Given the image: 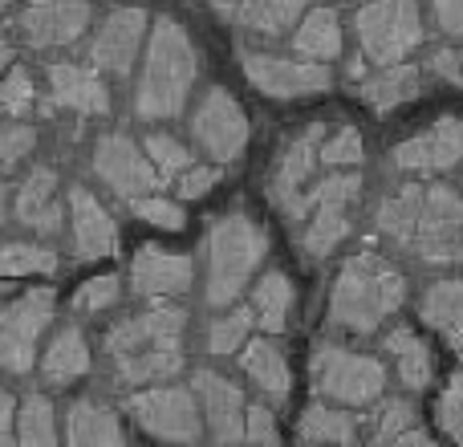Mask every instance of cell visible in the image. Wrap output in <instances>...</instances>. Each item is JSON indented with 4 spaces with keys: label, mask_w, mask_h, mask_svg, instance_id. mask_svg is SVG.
I'll return each instance as SVG.
<instances>
[{
    "label": "cell",
    "mask_w": 463,
    "mask_h": 447,
    "mask_svg": "<svg viewBox=\"0 0 463 447\" xmlns=\"http://www.w3.org/2000/svg\"><path fill=\"white\" fill-rule=\"evenodd\" d=\"M184 334L187 313L179 305H151L114 321L102 338V350L114 366V378L135 391V386L171 383L184 370Z\"/></svg>",
    "instance_id": "cell-1"
},
{
    "label": "cell",
    "mask_w": 463,
    "mask_h": 447,
    "mask_svg": "<svg viewBox=\"0 0 463 447\" xmlns=\"http://www.w3.org/2000/svg\"><path fill=\"white\" fill-rule=\"evenodd\" d=\"M200 81V53L195 41L175 16H155L143 45V70L135 86V119L171 122L192 102Z\"/></svg>",
    "instance_id": "cell-2"
},
{
    "label": "cell",
    "mask_w": 463,
    "mask_h": 447,
    "mask_svg": "<svg viewBox=\"0 0 463 447\" xmlns=\"http://www.w3.org/2000/svg\"><path fill=\"white\" fill-rule=\"evenodd\" d=\"M407 305V277L386 256L358 252L342 264L334 289H329V329H342L350 338L383 334L386 321Z\"/></svg>",
    "instance_id": "cell-3"
},
{
    "label": "cell",
    "mask_w": 463,
    "mask_h": 447,
    "mask_svg": "<svg viewBox=\"0 0 463 447\" xmlns=\"http://www.w3.org/2000/svg\"><path fill=\"white\" fill-rule=\"evenodd\" d=\"M269 232L248 212H224L203 236V301L212 309L236 305L269 261Z\"/></svg>",
    "instance_id": "cell-4"
},
{
    "label": "cell",
    "mask_w": 463,
    "mask_h": 447,
    "mask_svg": "<svg viewBox=\"0 0 463 447\" xmlns=\"http://www.w3.org/2000/svg\"><path fill=\"white\" fill-rule=\"evenodd\" d=\"M362 200V176H329L309 184L301 195L280 208V216L293 228V240L309 261H326L337 244L354 232V208Z\"/></svg>",
    "instance_id": "cell-5"
},
{
    "label": "cell",
    "mask_w": 463,
    "mask_h": 447,
    "mask_svg": "<svg viewBox=\"0 0 463 447\" xmlns=\"http://www.w3.org/2000/svg\"><path fill=\"white\" fill-rule=\"evenodd\" d=\"M309 383L317 399L350 407V411H366L383 403L391 375H386V366L374 354L350 350L342 342H321L309 362Z\"/></svg>",
    "instance_id": "cell-6"
},
{
    "label": "cell",
    "mask_w": 463,
    "mask_h": 447,
    "mask_svg": "<svg viewBox=\"0 0 463 447\" xmlns=\"http://www.w3.org/2000/svg\"><path fill=\"white\" fill-rule=\"evenodd\" d=\"M354 37L370 65L407 62L423 45V8L419 0H362L354 13Z\"/></svg>",
    "instance_id": "cell-7"
},
{
    "label": "cell",
    "mask_w": 463,
    "mask_h": 447,
    "mask_svg": "<svg viewBox=\"0 0 463 447\" xmlns=\"http://www.w3.org/2000/svg\"><path fill=\"white\" fill-rule=\"evenodd\" d=\"M127 415L138 432H146L159 443H203V415H200V399L192 386H175V383H151V386H135L127 399Z\"/></svg>",
    "instance_id": "cell-8"
},
{
    "label": "cell",
    "mask_w": 463,
    "mask_h": 447,
    "mask_svg": "<svg viewBox=\"0 0 463 447\" xmlns=\"http://www.w3.org/2000/svg\"><path fill=\"white\" fill-rule=\"evenodd\" d=\"M407 252H415L431 269H456L463 264V195L448 184L423 187L419 220L411 232Z\"/></svg>",
    "instance_id": "cell-9"
},
{
    "label": "cell",
    "mask_w": 463,
    "mask_h": 447,
    "mask_svg": "<svg viewBox=\"0 0 463 447\" xmlns=\"http://www.w3.org/2000/svg\"><path fill=\"white\" fill-rule=\"evenodd\" d=\"M57 313L53 289H29V293L13 297L0 309V370L13 378L29 375L37 366L41 338L49 334Z\"/></svg>",
    "instance_id": "cell-10"
},
{
    "label": "cell",
    "mask_w": 463,
    "mask_h": 447,
    "mask_svg": "<svg viewBox=\"0 0 463 447\" xmlns=\"http://www.w3.org/2000/svg\"><path fill=\"white\" fill-rule=\"evenodd\" d=\"M192 147L220 167L248 151V114L224 86H212L192 110Z\"/></svg>",
    "instance_id": "cell-11"
},
{
    "label": "cell",
    "mask_w": 463,
    "mask_h": 447,
    "mask_svg": "<svg viewBox=\"0 0 463 447\" xmlns=\"http://www.w3.org/2000/svg\"><path fill=\"white\" fill-rule=\"evenodd\" d=\"M240 70L244 78L260 90L264 98H277V102H293V98H313L326 94L334 86V70L321 62H305V57H280V53H256L244 49L240 53Z\"/></svg>",
    "instance_id": "cell-12"
},
{
    "label": "cell",
    "mask_w": 463,
    "mask_h": 447,
    "mask_svg": "<svg viewBox=\"0 0 463 447\" xmlns=\"http://www.w3.org/2000/svg\"><path fill=\"white\" fill-rule=\"evenodd\" d=\"M90 167H94L98 184L106 187L110 195H118V200H138V195L146 192H163V179L159 171L151 167V159H146L143 143H135L130 135H102L94 147V159H90Z\"/></svg>",
    "instance_id": "cell-13"
},
{
    "label": "cell",
    "mask_w": 463,
    "mask_h": 447,
    "mask_svg": "<svg viewBox=\"0 0 463 447\" xmlns=\"http://www.w3.org/2000/svg\"><path fill=\"white\" fill-rule=\"evenodd\" d=\"M146 33H151L146 8L138 5L110 8L102 16V24L94 29V41H90V65L98 73H110V78H127L146 45Z\"/></svg>",
    "instance_id": "cell-14"
},
{
    "label": "cell",
    "mask_w": 463,
    "mask_h": 447,
    "mask_svg": "<svg viewBox=\"0 0 463 447\" xmlns=\"http://www.w3.org/2000/svg\"><path fill=\"white\" fill-rule=\"evenodd\" d=\"M94 0H21L16 29L29 49H70L86 37Z\"/></svg>",
    "instance_id": "cell-15"
},
{
    "label": "cell",
    "mask_w": 463,
    "mask_h": 447,
    "mask_svg": "<svg viewBox=\"0 0 463 447\" xmlns=\"http://www.w3.org/2000/svg\"><path fill=\"white\" fill-rule=\"evenodd\" d=\"M65 228H70V248L78 261H106L118 252V220L81 184L65 192Z\"/></svg>",
    "instance_id": "cell-16"
},
{
    "label": "cell",
    "mask_w": 463,
    "mask_h": 447,
    "mask_svg": "<svg viewBox=\"0 0 463 447\" xmlns=\"http://www.w3.org/2000/svg\"><path fill=\"white\" fill-rule=\"evenodd\" d=\"M195 285V261L187 252H171L163 244H143L130 261V289L143 301L187 297Z\"/></svg>",
    "instance_id": "cell-17"
},
{
    "label": "cell",
    "mask_w": 463,
    "mask_h": 447,
    "mask_svg": "<svg viewBox=\"0 0 463 447\" xmlns=\"http://www.w3.org/2000/svg\"><path fill=\"white\" fill-rule=\"evenodd\" d=\"M192 391L200 399V415H203V432L212 443L232 447L244 443V391H240L232 378L216 375V370H195Z\"/></svg>",
    "instance_id": "cell-18"
},
{
    "label": "cell",
    "mask_w": 463,
    "mask_h": 447,
    "mask_svg": "<svg viewBox=\"0 0 463 447\" xmlns=\"http://www.w3.org/2000/svg\"><path fill=\"white\" fill-rule=\"evenodd\" d=\"M391 163L411 176H435L463 163V119H439L391 151Z\"/></svg>",
    "instance_id": "cell-19"
},
{
    "label": "cell",
    "mask_w": 463,
    "mask_h": 447,
    "mask_svg": "<svg viewBox=\"0 0 463 447\" xmlns=\"http://www.w3.org/2000/svg\"><path fill=\"white\" fill-rule=\"evenodd\" d=\"M326 130H329L326 122H313V127L297 130L285 143V151H280L277 167H272V176H269V204L277 212L313 184V176H317V167H321V138H326Z\"/></svg>",
    "instance_id": "cell-20"
},
{
    "label": "cell",
    "mask_w": 463,
    "mask_h": 447,
    "mask_svg": "<svg viewBox=\"0 0 463 447\" xmlns=\"http://www.w3.org/2000/svg\"><path fill=\"white\" fill-rule=\"evenodd\" d=\"M13 220L37 236H57L65 228L61 179L53 167H33L13 192Z\"/></svg>",
    "instance_id": "cell-21"
},
{
    "label": "cell",
    "mask_w": 463,
    "mask_h": 447,
    "mask_svg": "<svg viewBox=\"0 0 463 447\" xmlns=\"http://www.w3.org/2000/svg\"><path fill=\"white\" fill-rule=\"evenodd\" d=\"M49 106L78 119H102L110 114V90H106L102 73L94 65H73V62H53L49 65Z\"/></svg>",
    "instance_id": "cell-22"
},
{
    "label": "cell",
    "mask_w": 463,
    "mask_h": 447,
    "mask_svg": "<svg viewBox=\"0 0 463 447\" xmlns=\"http://www.w3.org/2000/svg\"><path fill=\"white\" fill-rule=\"evenodd\" d=\"M94 366V354H90V342L78 326H61L53 338L45 342V350L37 354V370L41 383L49 391H65V386L81 383Z\"/></svg>",
    "instance_id": "cell-23"
},
{
    "label": "cell",
    "mask_w": 463,
    "mask_h": 447,
    "mask_svg": "<svg viewBox=\"0 0 463 447\" xmlns=\"http://www.w3.org/2000/svg\"><path fill=\"white\" fill-rule=\"evenodd\" d=\"M313 0H212L224 21H232L236 29L260 33V37H280L293 33V24L305 16Z\"/></svg>",
    "instance_id": "cell-24"
},
{
    "label": "cell",
    "mask_w": 463,
    "mask_h": 447,
    "mask_svg": "<svg viewBox=\"0 0 463 447\" xmlns=\"http://www.w3.org/2000/svg\"><path fill=\"white\" fill-rule=\"evenodd\" d=\"M61 440L73 447H122L127 443V423L122 415L102 399H73L65 411Z\"/></svg>",
    "instance_id": "cell-25"
},
{
    "label": "cell",
    "mask_w": 463,
    "mask_h": 447,
    "mask_svg": "<svg viewBox=\"0 0 463 447\" xmlns=\"http://www.w3.org/2000/svg\"><path fill=\"white\" fill-rule=\"evenodd\" d=\"M240 370L248 375V383L264 395L269 403H285L288 391H293V370H288V358L269 334L260 338H248L240 346Z\"/></svg>",
    "instance_id": "cell-26"
},
{
    "label": "cell",
    "mask_w": 463,
    "mask_h": 447,
    "mask_svg": "<svg viewBox=\"0 0 463 447\" xmlns=\"http://www.w3.org/2000/svg\"><path fill=\"white\" fill-rule=\"evenodd\" d=\"M423 94V70L411 62H394V65H378L370 78L358 81V98L370 106L374 114H391L399 106L415 102Z\"/></svg>",
    "instance_id": "cell-27"
},
{
    "label": "cell",
    "mask_w": 463,
    "mask_h": 447,
    "mask_svg": "<svg viewBox=\"0 0 463 447\" xmlns=\"http://www.w3.org/2000/svg\"><path fill=\"white\" fill-rule=\"evenodd\" d=\"M383 350H386V358L394 362V375H399V383L407 386V391L419 395L435 383V354L415 329H407V326L383 329Z\"/></svg>",
    "instance_id": "cell-28"
},
{
    "label": "cell",
    "mask_w": 463,
    "mask_h": 447,
    "mask_svg": "<svg viewBox=\"0 0 463 447\" xmlns=\"http://www.w3.org/2000/svg\"><path fill=\"white\" fill-rule=\"evenodd\" d=\"M293 53L305 57V62H321L329 65L337 53H342V16L337 8L329 5H317L293 24Z\"/></svg>",
    "instance_id": "cell-29"
},
{
    "label": "cell",
    "mask_w": 463,
    "mask_h": 447,
    "mask_svg": "<svg viewBox=\"0 0 463 447\" xmlns=\"http://www.w3.org/2000/svg\"><path fill=\"white\" fill-rule=\"evenodd\" d=\"M293 301H297V289H293V281H288L285 272L280 269L260 272V277L252 281V297H248L252 318H256V329L269 334V338L285 334L288 318H293Z\"/></svg>",
    "instance_id": "cell-30"
},
{
    "label": "cell",
    "mask_w": 463,
    "mask_h": 447,
    "mask_svg": "<svg viewBox=\"0 0 463 447\" xmlns=\"http://www.w3.org/2000/svg\"><path fill=\"white\" fill-rule=\"evenodd\" d=\"M419 318L423 326H431L435 334H443V342L463 350V281L459 277H443L419 301Z\"/></svg>",
    "instance_id": "cell-31"
},
{
    "label": "cell",
    "mask_w": 463,
    "mask_h": 447,
    "mask_svg": "<svg viewBox=\"0 0 463 447\" xmlns=\"http://www.w3.org/2000/svg\"><path fill=\"white\" fill-rule=\"evenodd\" d=\"M297 443H358V419L350 415V407L317 399L297 419Z\"/></svg>",
    "instance_id": "cell-32"
},
{
    "label": "cell",
    "mask_w": 463,
    "mask_h": 447,
    "mask_svg": "<svg viewBox=\"0 0 463 447\" xmlns=\"http://www.w3.org/2000/svg\"><path fill=\"white\" fill-rule=\"evenodd\" d=\"M370 443L378 447H427L431 435L419 423V411L411 399H386L374 415V432H370Z\"/></svg>",
    "instance_id": "cell-33"
},
{
    "label": "cell",
    "mask_w": 463,
    "mask_h": 447,
    "mask_svg": "<svg viewBox=\"0 0 463 447\" xmlns=\"http://www.w3.org/2000/svg\"><path fill=\"white\" fill-rule=\"evenodd\" d=\"M419 204H423V184H402L399 192H391L374 212V232L394 248L411 244V232L419 220Z\"/></svg>",
    "instance_id": "cell-34"
},
{
    "label": "cell",
    "mask_w": 463,
    "mask_h": 447,
    "mask_svg": "<svg viewBox=\"0 0 463 447\" xmlns=\"http://www.w3.org/2000/svg\"><path fill=\"white\" fill-rule=\"evenodd\" d=\"M13 432H16V443H24V447H53L61 440V423H57L53 403L45 395H24L16 403Z\"/></svg>",
    "instance_id": "cell-35"
},
{
    "label": "cell",
    "mask_w": 463,
    "mask_h": 447,
    "mask_svg": "<svg viewBox=\"0 0 463 447\" xmlns=\"http://www.w3.org/2000/svg\"><path fill=\"white\" fill-rule=\"evenodd\" d=\"M256 329V318H252V305H228L216 321L208 326V354L212 358H232L240 354V346L252 338Z\"/></svg>",
    "instance_id": "cell-36"
},
{
    "label": "cell",
    "mask_w": 463,
    "mask_h": 447,
    "mask_svg": "<svg viewBox=\"0 0 463 447\" xmlns=\"http://www.w3.org/2000/svg\"><path fill=\"white\" fill-rule=\"evenodd\" d=\"M143 151H146L151 167L159 171V179L167 187L175 184V176H184V171L195 163V147H187L184 138L167 135V130H151V135L143 138Z\"/></svg>",
    "instance_id": "cell-37"
},
{
    "label": "cell",
    "mask_w": 463,
    "mask_h": 447,
    "mask_svg": "<svg viewBox=\"0 0 463 447\" xmlns=\"http://www.w3.org/2000/svg\"><path fill=\"white\" fill-rule=\"evenodd\" d=\"M29 272H57V252L41 240H8L0 244V277H29Z\"/></svg>",
    "instance_id": "cell-38"
},
{
    "label": "cell",
    "mask_w": 463,
    "mask_h": 447,
    "mask_svg": "<svg viewBox=\"0 0 463 447\" xmlns=\"http://www.w3.org/2000/svg\"><path fill=\"white\" fill-rule=\"evenodd\" d=\"M33 106H37V81L24 65H8L5 78H0V114L8 119H29Z\"/></svg>",
    "instance_id": "cell-39"
},
{
    "label": "cell",
    "mask_w": 463,
    "mask_h": 447,
    "mask_svg": "<svg viewBox=\"0 0 463 447\" xmlns=\"http://www.w3.org/2000/svg\"><path fill=\"white\" fill-rule=\"evenodd\" d=\"M33 151H37V130L24 119H8L5 127H0V176L21 171Z\"/></svg>",
    "instance_id": "cell-40"
},
{
    "label": "cell",
    "mask_w": 463,
    "mask_h": 447,
    "mask_svg": "<svg viewBox=\"0 0 463 447\" xmlns=\"http://www.w3.org/2000/svg\"><path fill=\"white\" fill-rule=\"evenodd\" d=\"M130 212L143 224L163 228V232H179L187 224V212H184V204H179V195L171 200V195H163V192H146V195H138V200H130Z\"/></svg>",
    "instance_id": "cell-41"
},
{
    "label": "cell",
    "mask_w": 463,
    "mask_h": 447,
    "mask_svg": "<svg viewBox=\"0 0 463 447\" xmlns=\"http://www.w3.org/2000/svg\"><path fill=\"white\" fill-rule=\"evenodd\" d=\"M321 163L326 167H362L366 163V143H362L358 127L326 130V138H321Z\"/></svg>",
    "instance_id": "cell-42"
},
{
    "label": "cell",
    "mask_w": 463,
    "mask_h": 447,
    "mask_svg": "<svg viewBox=\"0 0 463 447\" xmlns=\"http://www.w3.org/2000/svg\"><path fill=\"white\" fill-rule=\"evenodd\" d=\"M118 301H122V281L114 277V272H98V277H90L86 285H78V293H73V309L78 313H106Z\"/></svg>",
    "instance_id": "cell-43"
},
{
    "label": "cell",
    "mask_w": 463,
    "mask_h": 447,
    "mask_svg": "<svg viewBox=\"0 0 463 447\" xmlns=\"http://www.w3.org/2000/svg\"><path fill=\"white\" fill-rule=\"evenodd\" d=\"M435 423L451 443H463V370L451 375V383L443 386L439 407H435Z\"/></svg>",
    "instance_id": "cell-44"
},
{
    "label": "cell",
    "mask_w": 463,
    "mask_h": 447,
    "mask_svg": "<svg viewBox=\"0 0 463 447\" xmlns=\"http://www.w3.org/2000/svg\"><path fill=\"white\" fill-rule=\"evenodd\" d=\"M244 443H256V447H277L280 443L277 415L269 411V403H248L244 407Z\"/></svg>",
    "instance_id": "cell-45"
},
{
    "label": "cell",
    "mask_w": 463,
    "mask_h": 447,
    "mask_svg": "<svg viewBox=\"0 0 463 447\" xmlns=\"http://www.w3.org/2000/svg\"><path fill=\"white\" fill-rule=\"evenodd\" d=\"M220 179H224L220 163H192L184 176H175V195L179 200H200V195H208Z\"/></svg>",
    "instance_id": "cell-46"
},
{
    "label": "cell",
    "mask_w": 463,
    "mask_h": 447,
    "mask_svg": "<svg viewBox=\"0 0 463 447\" xmlns=\"http://www.w3.org/2000/svg\"><path fill=\"white\" fill-rule=\"evenodd\" d=\"M427 70L435 78L451 81V86H463V45H439L427 53Z\"/></svg>",
    "instance_id": "cell-47"
},
{
    "label": "cell",
    "mask_w": 463,
    "mask_h": 447,
    "mask_svg": "<svg viewBox=\"0 0 463 447\" xmlns=\"http://www.w3.org/2000/svg\"><path fill=\"white\" fill-rule=\"evenodd\" d=\"M431 16L448 41H463V0H431Z\"/></svg>",
    "instance_id": "cell-48"
},
{
    "label": "cell",
    "mask_w": 463,
    "mask_h": 447,
    "mask_svg": "<svg viewBox=\"0 0 463 447\" xmlns=\"http://www.w3.org/2000/svg\"><path fill=\"white\" fill-rule=\"evenodd\" d=\"M13 423H16V399L0 386V447H8V443H16V432H13Z\"/></svg>",
    "instance_id": "cell-49"
},
{
    "label": "cell",
    "mask_w": 463,
    "mask_h": 447,
    "mask_svg": "<svg viewBox=\"0 0 463 447\" xmlns=\"http://www.w3.org/2000/svg\"><path fill=\"white\" fill-rule=\"evenodd\" d=\"M13 65V41H8L5 24H0V78H5V70Z\"/></svg>",
    "instance_id": "cell-50"
},
{
    "label": "cell",
    "mask_w": 463,
    "mask_h": 447,
    "mask_svg": "<svg viewBox=\"0 0 463 447\" xmlns=\"http://www.w3.org/2000/svg\"><path fill=\"white\" fill-rule=\"evenodd\" d=\"M8 204H13V192H8V179L0 176V224L8 220Z\"/></svg>",
    "instance_id": "cell-51"
},
{
    "label": "cell",
    "mask_w": 463,
    "mask_h": 447,
    "mask_svg": "<svg viewBox=\"0 0 463 447\" xmlns=\"http://www.w3.org/2000/svg\"><path fill=\"white\" fill-rule=\"evenodd\" d=\"M8 5H13V0H0V8H8Z\"/></svg>",
    "instance_id": "cell-52"
}]
</instances>
